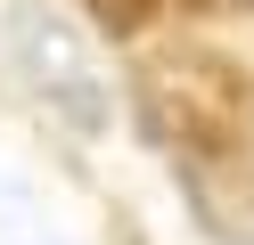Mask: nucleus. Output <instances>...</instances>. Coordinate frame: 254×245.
Segmentation results:
<instances>
[{
  "instance_id": "1",
  "label": "nucleus",
  "mask_w": 254,
  "mask_h": 245,
  "mask_svg": "<svg viewBox=\"0 0 254 245\" xmlns=\"http://www.w3.org/2000/svg\"><path fill=\"white\" fill-rule=\"evenodd\" d=\"M139 123L172 147V155H205V147H238L254 123V82L230 57L205 49H164L139 74Z\"/></svg>"
},
{
  "instance_id": "2",
  "label": "nucleus",
  "mask_w": 254,
  "mask_h": 245,
  "mask_svg": "<svg viewBox=\"0 0 254 245\" xmlns=\"http://www.w3.org/2000/svg\"><path fill=\"white\" fill-rule=\"evenodd\" d=\"M8 25H17V33H8V41H17V65L41 82V90H50V106H58V114H74L82 131H90V123H107V82L82 65V41H74L58 16L25 8V0H8Z\"/></svg>"
},
{
  "instance_id": "3",
  "label": "nucleus",
  "mask_w": 254,
  "mask_h": 245,
  "mask_svg": "<svg viewBox=\"0 0 254 245\" xmlns=\"http://www.w3.org/2000/svg\"><path fill=\"white\" fill-rule=\"evenodd\" d=\"M181 188L197 196L205 229H221V237H238V229H254V172L230 155V147H205V155H181Z\"/></svg>"
},
{
  "instance_id": "4",
  "label": "nucleus",
  "mask_w": 254,
  "mask_h": 245,
  "mask_svg": "<svg viewBox=\"0 0 254 245\" xmlns=\"http://www.w3.org/2000/svg\"><path fill=\"white\" fill-rule=\"evenodd\" d=\"M205 8H254V0H205Z\"/></svg>"
}]
</instances>
